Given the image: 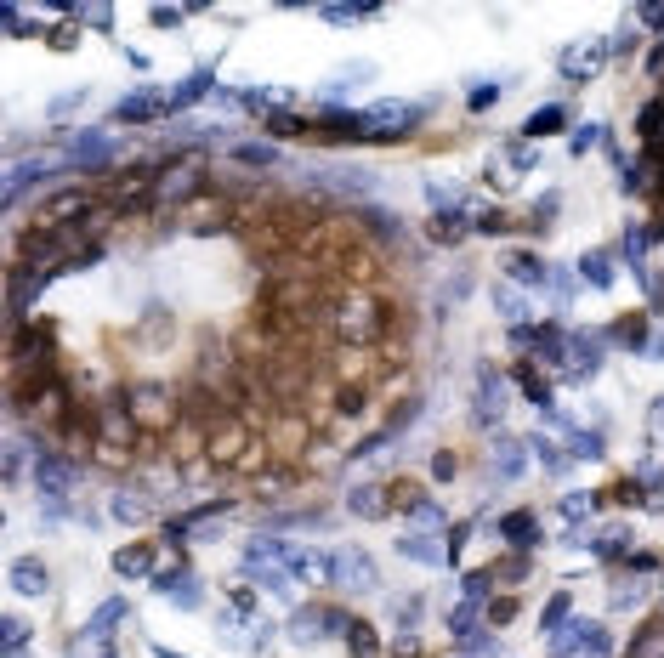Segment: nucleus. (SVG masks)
Wrapping results in <instances>:
<instances>
[{
	"mask_svg": "<svg viewBox=\"0 0 664 658\" xmlns=\"http://www.w3.org/2000/svg\"><path fill=\"white\" fill-rule=\"evenodd\" d=\"M347 630H352V613H347V607H330V602L296 607V613H290V624H284V636L301 641V647H313V641H330V636L347 641Z\"/></svg>",
	"mask_w": 664,
	"mask_h": 658,
	"instance_id": "1",
	"label": "nucleus"
},
{
	"mask_svg": "<svg viewBox=\"0 0 664 658\" xmlns=\"http://www.w3.org/2000/svg\"><path fill=\"white\" fill-rule=\"evenodd\" d=\"M91 210H97L91 182H74V188L46 193V199L35 205V222H29V227H69V222H80V216H91Z\"/></svg>",
	"mask_w": 664,
	"mask_h": 658,
	"instance_id": "2",
	"label": "nucleus"
},
{
	"mask_svg": "<svg viewBox=\"0 0 664 658\" xmlns=\"http://www.w3.org/2000/svg\"><path fill=\"white\" fill-rule=\"evenodd\" d=\"M74 483H80V460L52 449V443H46V449L35 443V488L40 494H46V500H69Z\"/></svg>",
	"mask_w": 664,
	"mask_h": 658,
	"instance_id": "3",
	"label": "nucleus"
},
{
	"mask_svg": "<svg viewBox=\"0 0 664 658\" xmlns=\"http://www.w3.org/2000/svg\"><path fill=\"white\" fill-rule=\"evenodd\" d=\"M608 653H613L608 630L591 619H568L557 636H551V658H608Z\"/></svg>",
	"mask_w": 664,
	"mask_h": 658,
	"instance_id": "4",
	"label": "nucleus"
},
{
	"mask_svg": "<svg viewBox=\"0 0 664 658\" xmlns=\"http://www.w3.org/2000/svg\"><path fill=\"white\" fill-rule=\"evenodd\" d=\"M602 347H608V335L602 329H568V347H562V381H591L596 369H602Z\"/></svg>",
	"mask_w": 664,
	"mask_h": 658,
	"instance_id": "5",
	"label": "nucleus"
},
{
	"mask_svg": "<svg viewBox=\"0 0 664 658\" xmlns=\"http://www.w3.org/2000/svg\"><path fill=\"white\" fill-rule=\"evenodd\" d=\"M330 585L341 590H358V596H369V590H381V573H375V556L364 551V545H341L335 551V579Z\"/></svg>",
	"mask_w": 664,
	"mask_h": 658,
	"instance_id": "6",
	"label": "nucleus"
},
{
	"mask_svg": "<svg viewBox=\"0 0 664 658\" xmlns=\"http://www.w3.org/2000/svg\"><path fill=\"white\" fill-rule=\"evenodd\" d=\"M148 585H154V596H165V602H176V607H199L205 602V585H199V573L188 568V556L171 562V568H159Z\"/></svg>",
	"mask_w": 664,
	"mask_h": 658,
	"instance_id": "7",
	"label": "nucleus"
},
{
	"mask_svg": "<svg viewBox=\"0 0 664 658\" xmlns=\"http://www.w3.org/2000/svg\"><path fill=\"white\" fill-rule=\"evenodd\" d=\"M165 114H171V91H154V86H142L114 103V125H159Z\"/></svg>",
	"mask_w": 664,
	"mask_h": 658,
	"instance_id": "8",
	"label": "nucleus"
},
{
	"mask_svg": "<svg viewBox=\"0 0 664 658\" xmlns=\"http://www.w3.org/2000/svg\"><path fill=\"white\" fill-rule=\"evenodd\" d=\"M506 403H511V398H506V375H500L494 364H483V369H477V403H472V420L483 426V432H489V426H500Z\"/></svg>",
	"mask_w": 664,
	"mask_h": 658,
	"instance_id": "9",
	"label": "nucleus"
},
{
	"mask_svg": "<svg viewBox=\"0 0 664 658\" xmlns=\"http://www.w3.org/2000/svg\"><path fill=\"white\" fill-rule=\"evenodd\" d=\"M500 534H506V545L517 556H534L545 545V522H540V511H506V517H500Z\"/></svg>",
	"mask_w": 664,
	"mask_h": 658,
	"instance_id": "10",
	"label": "nucleus"
},
{
	"mask_svg": "<svg viewBox=\"0 0 664 658\" xmlns=\"http://www.w3.org/2000/svg\"><path fill=\"white\" fill-rule=\"evenodd\" d=\"M602 57H608L602 40H579V46H568V52H562V80H568V86H585V80L602 69Z\"/></svg>",
	"mask_w": 664,
	"mask_h": 658,
	"instance_id": "11",
	"label": "nucleus"
},
{
	"mask_svg": "<svg viewBox=\"0 0 664 658\" xmlns=\"http://www.w3.org/2000/svg\"><path fill=\"white\" fill-rule=\"evenodd\" d=\"M511 381L523 386V398L534 403L540 415H557V398H551V375H545V369L534 364V358H523V364L511 369Z\"/></svg>",
	"mask_w": 664,
	"mask_h": 658,
	"instance_id": "12",
	"label": "nucleus"
},
{
	"mask_svg": "<svg viewBox=\"0 0 664 658\" xmlns=\"http://www.w3.org/2000/svg\"><path fill=\"white\" fill-rule=\"evenodd\" d=\"M398 556L409 562H426V568H449L455 556H449V539L443 534H398Z\"/></svg>",
	"mask_w": 664,
	"mask_h": 658,
	"instance_id": "13",
	"label": "nucleus"
},
{
	"mask_svg": "<svg viewBox=\"0 0 664 658\" xmlns=\"http://www.w3.org/2000/svg\"><path fill=\"white\" fill-rule=\"evenodd\" d=\"M602 335H608L613 347H630V352H647V347H653V324H647V312H625V318H613Z\"/></svg>",
	"mask_w": 664,
	"mask_h": 658,
	"instance_id": "14",
	"label": "nucleus"
},
{
	"mask_svg": "<svg viewBox=\"0 0 664 658\" xmlns=\"http://www.w3.org/2000/svg\"><path fill=\"white\" fill-rule=\"evenodd\" d=\"M6 579H12L18 596H46V590H52V568H46L40 556H18V562L6 568Z\"/></svg>",
	"mask_w": 664,
	"mask_h": 658,
	"instance_id": "15",
	"label": "nucleus"
},
{
	"mask_svg": "<svg viewBox=\"0 0 664 658\" xmlns=\"http://www.w3.org/2000/svg\"><path fill=\"white\" fill-rule=\"evenodd\" d=\"M114 573H120V579H154V573H159L154 545H148V539H137V545H120V551H114Z\"/></svg>",
	"mask_w": 664,
	"mask_h": 658,
	"instance_id": "16",
	"label": "nucleus"
},
{
	"mask_svg": "<svg viewBox=\"0 0 664 658\" xmlns=\"http://www.w3.org/2000/svg\"><path fill=\"white\" fill-rule=\"evenodd\" d=\"M523 460H528V443L523 437H494V449H489V466L500 483H517L523 477Z\"/></svg>",
	"mask_w": 664,
	"mask_h": 658,
	"instance_id": "17",
	"label": "nucleus"
},
{
	"mask_svg": "<svg viewBox=\"0 0 664 658\" xmlns=\"http://www.w3.org/2000/svg\"><path fill=\"white\" fill-rule=\"evenodd\" d=\"M506 278H511V284H523V290H545V284H551V267H545L534 250H511V256H506Z\"/></svg>",
	"mask_w": 664,
	"mask_h": 658,
	"instance_id": "18",
	"label": "nucleus"
},
{
	"mask_svg": "<svg viewBox=\"0 0 664 658\" xmlns=\"http://www.w3.org/2000/svg\"><path fill=\"white\" fill-rule=\"evenodd\" d=\"M562 125H568V108L562 103H545V108H534L523 120V142H545V137H557Z\"/></svg>",
	"mask_w": 664,
	"mask_h": 658,
	"instance_id": "19",
	"label": "nucleus"
},
{
	"mask_svg": "<svg viewBox=\"0 0 664 658\" xmlns=\"http://www.w3.org/2000/svg\"><path fill=\"white\" fill-rule=\"evenodd\" d=\"M228 159H233V165H250V171H273V165H279V142H233V148H228Z\"/></svg>",
	"mask_w": 664,
	"mask_h": 658,
	"instance_id": "20",
	"label": "nucleus"
},
{
	"mask_svg": "<svg viewBox=\"0 0 664 658\" xmlns=\"http://www.w3.org/2000/svg\"><path fill=\"white\" fill-rule=\"evenodd\" d=\"M466 233H477V216H466V210H455V216H432V222H426V239L432 244H460Z\"/></svg>",
	"mask_w": 664,
	"mask_h": 658,
	"instance_id": "21",
	"label": "nucleus"
},
{
	"mask_svg": "<svg viewBox=\"0 0 664 658\" xmlns=\"http://www.w3.org/2000/svg\"><path fill=\"white\" fill-rule=\"evenodd\" d=\"M347 511H352V517H369V522L386 517V511H392V505H386V483H358L347 494Z\"/></svg>",
	"mask_w": 664,
	"mask_h": 658,
	"instance_id": "22",
	"label": "nucleus"
},
{
	"mask_svg": "<svg viewBox=\"0 0 664 658\" xmlns=\"http://www.w3.org/2000/svg\"><path fill=\"white\" fill-rule=\"evenodd\" d=\"M199 97H216V74H210V69H193L182 86H171V114H176V108H193Z\"/></svg>",
	"mask_w": 664,
	"mask_h": 658,
	"instance_id": "23",
	"label": "nucleus"
},
{
	"mask_svg": "<svg viewBox=\"0 0 664 658\" xmlns=\"http://www.w3.org/2000/svg\"><path fill=\"white\" fill-rule=\"evenodd\" d=\"M125 619H131V602H125V596H108V602L86 619V630H91V636H108V641H114V630H120Z\"/></svg>",
	"mask_w": 664,
	"mask_h": 658,
	"instance_id": "24",
	"label": "nucleus"
},
{
	"mask_svg": "<svg viewBox=\"0 0 664 658\" xmlns=\"http://www.w3.org/2000/svg\"><path fill=\"white\" fill-rule=\"evenodd\" d=\"M108 511H114V522H148L154 517V500H148V494H131V483H125V488H114Z\"/></svg>",
	"mask_w": 664,
	"mask_h": 658,
	"instance_id": "25",
	"label": "nucleus"
},
{
	"mask_svg": "<svg viewBox=\"0 0 664 658\" xmlns=\"http://www.w3.org/2000/svg\"><path fill=\"white\" fill-rule=\"evenodd\" d=\"M528 573H534V556H517V551H506L500 562H489V579H494L500 590H517Z\"/></svg>",
	"mask_w": 664,
	"mask_h": 658,
	"instance_id": "26",
	"label": "nucleus"
},
{
	"mask_svg": "<svg viewBox=\"0 0 664 658\" xmlns=\"http://www.w3.org/2000/svg\"><path fill=\"white\" fill-rule=\"evenodd\" d=\"M386 505L403 511V517H415L420 505H426V488H420L415 477H392V483H386Z\"/></svg>",
	"mask_w": 664,
	"mask_h": 658,
	"instance_id": "27",
	"label": "nucleus"
},
{
	"mask_svg": "<svg viewBox=\"0 0 664 658\" xmlns=\"http://www.w3.org/2000/svg\"><path fill=\"white\" fill-rule=\"evenodd\" d=\"M245 579L256 590H273V596L290 590V568H284V562H245Z\"/></svg>",
	"mask_w": 664,
	"mask_h": 658,
	"instance_id": "28",
	"label": "nucleus"
},
{
	"mask_svg": "<svg viewBox=\"0 0 664 658\" xmlns=\"http://www.w3.org/2000/svg\"><path fill=\"white\" fill-rule=\"evenodd\" d=\"M352 216H358V227H364V233H375V239H403L398 216H392V210H381V205H358Z\"/></svg>",
	"mask_w": 664,
	"mask_h": 658,
	"instance_id": "29",
	"label": "nucleus"
},
{
	"mask_svg": "<svg viewBox=\"0 0 664 658\" xmlns=\"http://www.w3.org/2000/svg\"><path fill=\"white\" fill-rule=\"evenodd\" d=\"M579 278H585L591 290H608L613 284V250H585V256H579Z\"/></svg>",
	"mask_w": 664,
	"mask_h": 658,
	"instance_id": "30",
	"label": "nucleus"
},
{
	"mask_svg": "<svg viewBox=\"0 0 664 658\" xmlns=\"http://www.w3.org/2000/svg\"><path fill=\"white\" fill-rule=\"evenodd\" d=\"M313 125L318 120H301V114H290V108H284V114H267L262 131H267V142H279V137H313Z\"/></svg>",
	"mask_w": 664,
	"mask_h": 658,
	"instance_id": "31",
	"label": "nucleus"
},
{
	"mask_svg": "<svg viewBox=\"0 0 664 658\" xmlns=\"http://www.w3.org/2000/svg\"><path fill=\"white\" fill-rule=\"evenodd\" d=\"M477 619H483V607H477V602H455V607H449V619H443V624H449V636H455V641H472L477 630H483V624H477Z\"/></svg>",
	"mask_w": 664,
	"mask_h": 658,
	"instance_id": "32",
	"label": "nucleus"
},
{
	"mask_svg": "<svg viewBox=\"0 0 664 658\" xmlns=\"http://www.w3.org/2000/svg\"><path fill=\"white\" fill-rule=\"evenodd\" d=\"M245 108H256V114H284V108H290V91H279V86H250L245 91Z\"/></svg>",
	"mask_w": 664,
	"mask_h": 658,
	"instance_id": "33",
	"label": "nucleus"
},
{
	"mask_svg": "<svg viewBox=\"0 0 664 658\" xmlns=\"http://www.w3.org/2000/svg\"><path fill=\"white\" fill-rule=\"evenodd\" d=\"M347 653H352V658H381V636H375V624L352 619V630H347Z\"/></svg>",
	"mask_w": 664,
	"mask_h": 658,
	"instance_id": "34",
	"label": "nucleus"
},
{
	"mask_svg": "<svg viewBox=\"0 0 664 658\" xmlns=\"http://www.w3.org/2000/svg\"><path fill=\"white\" fill-rule=\"evenodd\" d=\"M642 596H647V585H642V579H636L630 568L613 573V585H608V602H613V607H636Z\"/></svg>",
	"mask_w": 664,
	"mask_h": 658,
	"instance_id": "35",
	"label": "nucleus"
},
{
	"mask_svg": "<svg viewBox=\"0 0 664 658\" xmlns=\"http://www.w3.org/2000/svg\"><path fill=\"white\" fill-rule=\"evenodd\" d=\"M568 454H574V460H602V454H608V443H602V432H585V426H574V432H568Z\"/></svg>",
	"mask_w": 664,
	"mask_h": 658,
	"instance_id": "36",
	"label": "nucleus"
},
{
	"mask_svg": "<svg viewBox=\"0 0 664 658\" xmlns=\"http://www.w3.org/2000/svg\"><path fill=\"white\" fill-rule=\"evenodd\" d=\"M63 653H69V658H114V641H108V636H91V630H86V636H69V641H63Z\"/></svg>",
	"mask_w": 664,
	"mask_h": 658,
	"instance_id": "37",
	"label": "nucleus"
},
{
	"mask_svg": "<svg viewBox=\"0 0 664 658\" xmlns=\"http://www.w3.org/2000/svg\"><path fill=\"white\" fill-rule=\"evenodd\" d=\"M528 449H534V460H540V466L551 471V477H562V471H568V460H574V454H562L557 443H551V437H528Z\"/></svg>",
	"mask_w": 664,
	"mask_h": 658,
	"instance_id": "38",
	"label": "nucleus"
},
{
	"mask_svg": "<svg viewBox=\"0 0 664 658\" xmlns=\"http://www.w3.org/2000/svg\"><path fill=\"white\" fill-rule=\"evenodd\" d=\"M557 210H562V193H540L534 210H528V227H534V233H551V227H557Z\"/></svg>",
	"mask_w": 664,
	"mask_h": 658,
	"instance_id": "39",
	"label": "nucleus"
},
{
	"mask_svg": "<svg viewBox=\"0 0 664 658\" xmlns=\"http://www.w3.org/2000/svg\"><path fill=\"white\" fill-rule=\"evenodd\" d=\"M568 613H574V596H568V590H557V596L545 602V613H540V630H545V636H557L562 624H568Z\"/></svg>",
	"mask_w": 664,
	"mask_h": 658,
	"instance_id": "40",
	"label": "nucleus"
},
{
	"mask_svg": "<svg viewBox=\"0 0 664 658\" xmlns=\"http://www.w3.org/2000/svg\"><path fill=\"white\" fill-rule=\"evenodd\" d=\"M591 148H602V125H596V120H579L574 131H568V154H579V159H585Z\"/></svg>",
	"mask_w": 664,
	"mask_h": 658,
	"instance_id": "41",
	"label": "nucleus"
},
{
	"mask_svg": "<svg viewBox=\"0 0 664 658\" xmlns=\"http://www.w3.org/2000/svg\"><path fill=\"white\" fill-rule=\"evenodd\" d=\"M489 590H494V579H489V568H477V573H460V602H489Z\"/></svg>",
	"mask_w": 664,
	"mask_h": 658,
	"instance_id": "42",
	"label": "nucleus"
},
{
	"mask_svg": "<svg viewBox=\"0 0 664 658\" xmlns=\"http://www.w3.org/2000/svg\"><path fill=\"white\" fill-rule=\"evenodd\" d=\"M494 312H500V318H506V324L511 329H517V324H523V295H517V290H511V284H500V290H494Z\"/></svg>",
	"mask_w": 664,
	"mask_h": 658,
	"instance_id": "43",
	"label": "nucleus"
},
{
	"mask_svg": "<svg viewBox=\"0 0 664 658\" xmlns=\"http://www.w3.org/2000/svg\"><path fill=\"white\" fill-rule=\"evenodd\" d=\"M0 641H6V658H18L23 641H29V624H23L18 613H6V619H0Z\"/></svg>",
	"mask_w": 664,
	"mask_h": 658,
	"instance_id": "44",
	"label": "nucleus"
},
{
	"mask_svg": "<svg viewBox=\"0 0 664 658\" xmlns=\"http://www.w3.org/2000/svg\"><path fill=\"white\" fill-rule=\"evenodd\" d=\"M500 159H506L511 176H517V171H528V165L540 159V148H534V142H511V148H500Z\"/></svg>",
	"mask_w": 664,
	"mask_h": 658,
	"instance_id": "45",
	"label": "nucleus"
},
{
	"mask_svg": "<svg viewBox=\"0 0 664 658\" xmlns=\"http://www.w3.org/2000/svg\"><path fill=\"white\" fill-rule=\"evenodd\" d=\"M420 409H426L420 398H403L398 409H392V420H386V437H392V432H403V426H415V420H420Z\"/></svg>",
	"mask_w": 664,
	"mask_h": 658,
	"instance_id": "46",
	"label": "nucleus"
},
{
	"mask_svg": "<svg viewBox=\"0 0 664 658\" xmlns=\"http://www.w3.org/2000/svg\"><path fill=\"white\" fill-rule=\"evenodd\" d=\"M647 244H653V233H647V227H630V233H625V261H630V267H642Z\"/></svg>",
	"mask_w": 664,
	"mask_h": 658,
	"instance_id": "47",
	"label": "nucleus"
},
{
	"mask_svg": "<svg viewBox=\"0 0 664 658\" xmlns=\"http://www.w3.org/2000/svg\"><path fill=\"white\" fill-rule=\"evenodd\" d=\"M324 18L330 23H358V18H375V6H369V0H358V6H324Z\"/></svg>",
	"mask_w": 664,
	"mask_h": 658,
	"instance_id": "48",
	"label": "nucleus"
},
{
	"mask_svg": "<svg viewBox=\"0 0 664 658\" xmlns=\"http://www.w3.org/2000/svg\"><path fill=\"white\" fill-rule=\"evenodd\" d=\"M477 233L500 239V233H511V216H506V210H477Z\"/></svg>",
	"mask_w": 664,
	"mask_h": 658,
	"instance_id": "49",
	"label": "nucleus"
},
{
	"mask_svg": "<svg viewBox=\"0 0 664 658\" xmlns=\"http://www.w3.org/2000/svg\"><path fill=\"white\" fill-rule=\"evenodd\" d=\"M591 511H596L591 494H562V517H568V522H585Z\"/></svg>",
	"mask_w": 664,
	"mask_h": 658,
	"instance_id": "50",
	"label": "nucleus"
},
{
	"mask_svg": "<svg viewBox=\"0 0 664 658\" xmlns=\"http://www.w3.org/2000/svg\"><path fill=\"white\" fill-rule=\"evenodd\" d=\"M483 619H489V630H494V624H511V619H517V596H500V602H489V607H483Z\"/></svg>",
	"mask_w": 664,
	"mask_h": 658,
	"instance_id": "51",
	"label": "nucleus"
},
{
	"mask_svg": "<svg viewBox=\"0 0 664 658\" xmlns=\"http://www.w3.org/2000/svg\"><path fill=\"white\" fill-rule=\"evenodd\" d=\"M455 471H460V454H455V449H437V454H432V477H437V483H449Z\"/></svg>",
	"mask_w": 664,
	"mask_h": 658,
	"instance_id": "52",
	"label": "nucleus"
},
{
	"mask_svg": "<svg viewBox=\"0 0 664 658\" xmlns=\"http://www.w3.org/2000/svg\"><path fill=\"white\" fill-rule=\"evenodd\" d=\"M647 437L664 449V398H653V409H647Z\"/></svg>",
	"mask_w": 664,
	"mask_h": 658,
	"instance_id": "53",
	"label": "nucleus"
},
{
	"mask_svg": "<svg viewBox=\"0 0 664 658\" xmlns=\"http://www.w3.org/2000/svg\"><path fill=\"white\" fill-rule=\"evenodd\" d=\"M392 658H420V636H415V630H398V641H392Z\"/></svg>",
	"mask_w": 664,
	"mask_h": 658,
	"instance_id": "54",
	"label": "nucleus"
},
{
	"mask_svg": "<svg viewBox=\"0 0 664 658\" xmlns=\"http://www.w3.org/2000/svg\"><path fill=\"white\" fill-rule=\"evenodd\" d=\"M443 295H449V301H466V295H472V273H455L443 284Z\"/></svg>",
	"mask_w": 664,
	"mask_h": 658,
	"instance_id": "55",
	"label": "nucleus"
},
{
	"mask_svg": "<svg viewBox=\"0 0 664 658\" xmlns=\"http://www.w3.org/2000/svg\"><path fill=\"white\" fill-rule=\"evenodd\" d=\"M420 619V596H409V602H398V630H415Z\"/></svg>",
	"mask_w": 664,
	"mask_h": 658,
	"instance_id": "56",
	"label": "nucleus"
},
{
	"mask_svg": "<svg viewBox=\"0 0 664 658\" xmlns=\"http://www.w3.org/2000/svg\"><path fill=\"white\" fill-rule=\"evenodd\" d=\"M188 18V6H154V23L159 29H171V23H182Z\"/></svg>",
	"mask_w": 664,
	"mask_h": 658,
	"instance_id": "57",
	"label": "nucleus"
},
{
	"mask_svg": "<svg viewBox=\"0 0 664 658\" xmlns=\"http://www.w3.org/2000/svg\"><path fill=\"white\" fill-rule=\"evenodd\" d=\"M74 18H80V23H97V29H108V18H114V12H108V6H80Z\"/></svg>",
	"mask_w": 664,
	"mask_h": 658,
	"instance_id": "58",
	"label": "nucleus"
},
{
	"mask_svg": "<svg viewBox=\"0 0 664 658\" xmlns=\"http://www.w3.org/2000/svg\"><path fill=\"white\" fill-rule=\"evenodd\" d=\"M86 103V91H69V97H57L52 103V120H63V114H74V108Z\"/></svg>",
	"mask_w": 664,
	"mask_h": 658,
	"instance_id": "59",
	"label": "nucleus"
},
{
	"mask_svg": "<svg viewBox=\"0 0 664 658\" xmlns=\"http://www.w3.org/2000/svg\"><path fill=\"white\" fill-rule=\"evenodd\" d=\"M494 103H500V86H477L472 91V108H494Z\"/></svg>",
	"mask_w": 664,
	"mask_h": 658,
	"instance_id": "60",
	"label": "nucleus"
},
{
	"mask_svg": "<svg viewBox=\"0 0 664 658\" xmlns=\"http://www.w3.org/2000/svg\"><path fill=\"white\" fill-rule=\"evenodd\" d=\"M18 471H23V449L12 443V449H6V477H18Z\"/></svg>",
	"mask_w": 664,
	"mask_h": 658,
	"instance_id": "61",
	"label": "nucleus"
},
{
	"mask_svg": "<svg viewBox=\"0 0 664 658\" xmlns=\"http://www.w3.org/2000/svg\"><path fill=\"white\" fill-rule=\"evenodd\" d=\"M636 18H642V23H653V29H659V23H664V6H642Z\"/></svg>",
	"mask_w": 664,
	"mask_h": 658,
	"instance_id": "62",
	"label": "nucleus"
},
{
	"mask_svg": "<svg viewBox=\"0 0 664 658\" xmlns=\"http://www.w3.org/2000/svg\"><path fill=\"white\" fill-rule=\"evenodd\" d=\"M154 658H188V653H171V647H154Z\"/></svg>",
	"mask_w": 664,
	"mask_h": 658,
	"instance_id": "63",
	"label": "nucleus"
},
{
	"mask_svg": "<svg viewBox=\"0 0 664 658\" xmlns=\"http://www.w3.org/2000/svg\"><path fill=\"white\" fill-rule=\"evenodd\" d=\"M455 658H472V653H455Z\"/></svg>",
	"mask_w": 664,
	"mask_h": 658,
	"instance_id": "64",
	"label": "nucleus"
}]
</instances>
